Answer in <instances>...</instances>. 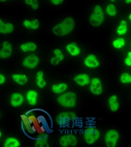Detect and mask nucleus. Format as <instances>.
<instances>
[{
    "mask_svg": "<svg viewBox=\"0 0 131 147\" xmlns=\"http://www.w3.org/2000/svg\"><path fill=\"white\" fill-rule=\"evenodd\" d=\"M84 63L87 67L90 68H95L100 65V63L97 57L93 54L89 55L85 59Z\"/></svg>",
    "mask_w": 131,
    "mask_h": 147,
    "instance_id": "ddd939ff",
    "label": "nucleus"
},
{
    "mask_svg": "<svg viewBox=\"0 0 131 147\" xmlns=\"http://www.w3.org/2000/svg\"><path fill=\"white\" fill-rule=\"evenodd\" d=\"M12 77L15 82L21 85L25 84L28 81L27 77L25 75L14 74L12 75Z\"/></svg>",
    "mask_w": 131,
    "mask_h": 147,
    "instance_id": "aec40b11",
    "label": "nucleus"
},
{
    "mask_svg": "<svg viewBox=\"0 0 131 147\" xmlns=\"http://www.w3.org/2000/svg\"><path fill=\"white\" fill-rule=\"evenodd\" d=\"M53 53L55 55H56V57L51 59L50 62L52 65H57L59 64L60 62H61L64 59V56L63 55V53H62L61 51L58 49H55Z\"/></svg>",
    "mask_w": 131,
    "mask_h": 147,
    "instance_id": "dca6fc26",
    "label": "nucleus"
},
{
    "mask_svg": "<svg viewBox=\"0 0 131 147\" xmlns=\"http://www.w3.org/2000/svg\"><path fill=\"white\" fill-rule=\"evenodd\" d=\"M66 49L71 55L73 56H76L80 53V48L76 46V43L69 44L66 46Z\"/></svg>",
    "mask_w": 131,
    "mask_h": 147,
    "instance_id": "f3484780",
    "label": "nucleus"
},
{
    "mask_svg": "<svg viewBox=\"0 0 131 147\" xmlns=\"http://www.w3.org/2000/svg\"><path fill=\"white\" fill-rule=\"evenodd\" d=\"M24 2L33 10H37L39 8V5L38 0H24Z\"/></svg>",
    "mask_w": 131,
    "mask_h": 147,
    "instance_id": "393cba45",
    "label": "nucleus"
},
{
    "mask_svg": "<svg viewBox=\"0 0 131 147\" xmlns=\"http://www.w3.org/2000/svg\"><path fill=\"white\" fill-rule=\"evenodd\" d=\"M23 25L28 30H36L38 29L40 26V22L37 19L29 20L26 19L23 22Z\"/></svg>",
    "mask_w": 131,
    "mask_h": 147,
    "instance_id": "f8f14e48",
    "label": "nucleus"
},
{
    "mask_svg": "<svg viewBox=\"0 0 131 147\" xmlns=\"http://www.w3.org/2000/svg\"><path fill=\"white\" fill-rule=\"evenodd\" d=\"M37 96V92L36 91L33 90L29 91L27 94V98L29 104L31 105H36Z\"/></svg>",
    "mask_w": 131,
    "mask_h": 147,
    "instance_id": "6ab92c4d",
    "label": "nucleus"
},
{
    "mask_svg": "<svg viewBox=\"0 0 131 147\" xmlns=\"http://www.w3.org/2000/svg\"><path fill=\"white\" fill-rule=\"evenodd\" d=\"M9 0H0V2H2V3H4V2H6L8 1Z\"/></svg>",
    "mask_w": 131,
    "mask_h": 147,
    "instance_id": "e433bc0d",
    "label": "nucleus"
},
{
    "mask_svg": "<svg viewBox=\"0 0 131 147\" xmlns=\"http://www.w3.org/2000/svg\"><path fill=\"white\" fill-rule=\"evenodd\" d=\"M118 138L119 134L117 131L114 129L109 130L106 134L105 137L106 145L108 147H115Z\"/></svg>",
    "mask_w": 131,
    "mask_h": 147,
    "instance_id": "39448f33",
    "label": "nucleus"
},
{
    "mask_svg": "<svg viewBox=\"0 0 131 147\" xmlns=\"http://www.w3.org/2000/svg\"><path fill=\"white\" fill-rule=\"evenodd\" d=\"M125 63H126L127 65H129V66H131V60L129 57H127V58L125 60Z\"/></svg>",
    "mask_w": 131,
    "mask_h": 147,
    "instance_id": "72a5a7b5",
    "label": "nucleus"
},
{
    "mask_svg": "<svg viewBox=\"0 0 131 147\" xmlns=\"http://www.w3.org/2000/svg\"><path fill=\"white\" fill-rule=\"evenodd\" d=\"M89 21L90 24L94 27L100 26L104 22V12L100 5H96L94 7L93 12L90 16Z\"/></svg>",
    "mask_w": 131,
    "mask_h": 147,
    "instance_id": "20e7f679",
    "label": "nucleus"
},
{
    "mask_svg": "<svg viewBox=\"0 0 131 147\" xmlns=\"http://www.w3.org/2000/svg\"><path fill=\"white\" fill-rule=\"evenodd\" d=\"M50 1L54 5H58L63 3L64 0H50Z\"/></svg>",
    "mask_w": 131,
    "mask_h": 147,
    "instance_id": "2f4dec72",
    "label": "nucleus"
},
{
    "mask_svg": "<svg viewBox=\"0 0 131 147\" xmlns=\"http://www.w3.org/2000/svg\"><path fill=\"white\" fill-rule=\"evenodd\" d=\"M127 31V23L125 20L121 21L120 25L118 28V34L119 35H124L126 34Z\"/></svg>",
    "mask_w": 131,
    "mask_h": 147,
    "instance_id": "a878e982",
    "label": "nucleus"
},
{
    "mask_svg": "<svg viewBox=\"0 0 131 147\" xmlns=\"http://www.w3.org/2000/svg\"><path fill=\"white\" fill-rule=\"evenodd\" d=\"M46 138L37 140L36 142L35 146L37 147H49L50 146L46 142Z\"/></svg>",
    "mask_w": 131,
    "mask_h": 147,
    "instance_id": "c756f323",
    "label": "nucleus"
},
{
    "mask_svg": "<svg viewBox=\"0 0 131 147\" xmlns=\"http://www.w3.org/2000/svg\"><path fill=\"white\" fill-rule=\"evenodd\" d=\"M60 144L62 147H67L69 145L75 146L77 144V138L72 134L64 135L60 140Z\"/></svg>",
    "mask_w": 131,
    "mask_h": 147,
    "instance_id": "6e6552de",
    "label": "nucleus"
},
{
    "mask_svg": "<svg viewBox=\"0 0 131 147\" xmlns=\"http://www.w3.org/2000/svg\"><path fill=\"white\" fill-rule=\"evenodd\" d=\"M21 118L22 131L29 138L36 140L46 138L53 131L51 116L44 110H30Z\"/></svg>",
    "mask_w": 131,
    "mask_h": 147,
    "instance_id": "f257e3e1",
    "label": "nucleus"
},
{
    "mask_svg": "<svg viewBox=\"0 0 131 147\" xmlns=\"http://www.w3.org/2000/svg\"><path fill=\"white\" fill-rule=\"evenodd\" d=\"M111 1L112 2H114V1H115V0H111Z\"/></svg>",
    "mask_w": 131,
    "mask_h": 147,
    "instance_id": "ea45409f",
    "label": "nucleus"
},
{
    "mask_svg": "<svg viewBox=\"0 0 131 147\" xmlns=\"http://www.w3.org/2000/svg\"><path fill=\"white\" fill-rule=\"evenodd\" d=\"M75 26V21L73 18L67 17L61 22L54 26L52 32L57 36H65L72 32Z\"/></svg>",
    "mask_w": 131,
    "mask_h": 147,
    "instance_id": "f03ea898",
    "label": "nucleus"
},
{
    "mask_svg": "<svg viewBox=\"0 0 131 147\" xmlns=\"http://www.w3.org/2000/svg\"><path fill=\"white\" fill-rule=\"evenodd\" d=\"M37 84L39 87L43 88L46 86V83L43 78H41L37 79Z\"/></svg>",
    "mask_w": 131,
    "mask_h": 147,
    "instance_id": "7c9ffc66",
    "label": "nucleus"
},
{
    "mask_svg": "<svg viewBox=\"0 0 131 147\" xmlns=\"http://www.w3.org/2000/svg\"><path fill=\"white\" fill-rule=\"evenodd\" d=\"M20 144L17 139L12 137L7 139L4 144L5 147H18L20 146Z\"/></svg>",
    "mask_w": 131,
    "mask_h": 147,
    "instance_id": "5701e85b",
    "label": "nucleus"
},
{
    "mask_svg": "<svg viewBox=\"0 0 131 147\" xmlns=\"http://www.w3.org/2000/svg\"><path fill=\"white\" fill-rule=\"evenodd\" d=\"M76 115L75 113L72 112H64L62 113L59 115V116L57 117V119L59 121L62 120H69L71 118H75Z\"/></svg>",
    "mask_w": 131,
    "mask_h": 147,
    "instance_id": "b1692460",
    "label": "nucleus"
},
{
    "mask_svg": "<svg viewBox=\"0 0 131 147\" xmlns=\"http://www.w3.org/2000/svg\"><path fill=\"white\" fill-rule=\"evenodd\" d=\"M113 45L114 47L116 48H121L125 45L124 39L123 38H119L113 42Z\"/></svg>",
    "mask_w": 131,
    "mask_h": 147,
    "instance_id": "cd10ccee",
    "label": "nucleus"
},
{
    "mask_svg": "<svg viewBox=\"0 0 131 147\" xmlns=\"http://www.w3.org/2000/svg\"><path fill=\"white\" fill-rule=\"evenodd\" d=\"M12 52V45L9 41H5L3 43V47L0 50V58L3 59L8 58Z\"/></svg>",
    "mask_w": 131,
    "mask_h": 147,
    "instance_id": "1a4fd4ad",
    "label": "nucleus"
},
{
    "mask_svg": "<svg viewBox=\"0 0 131 147\" xmlns=\"http://www.w3.org/2000/svg\"><path fill=\"white\" fill-rule=\"evenodd\" d=\"M126 3H131V0H126Z\"/></svg>",
    "mask_w": 131,
    "mask_h": 147,
    "instance_id": "c9c22d12",
    "label": "nucleus"
},
{
    "mask_svg": "<svg viewBox=\"0 0 131 147\" xmlns=\"http://www.w3.org/2000/svg\"><path fill=\"white\" fill-rule=\"evenodd\" d=\"M121 81L123 83H131V75L127 73H123L121 75Z\"/></svg>",
    "mask_w": 131,
    "mask_h": 147,
    "instance_id": "c85d7f7f",
    "label": "nucleus"
},
{
    "mask_svg": "<svg viewBox=\"0 0 131 147\" xmlns=\"http://www.w3.org/2000/svg\"><path fill=\"white\" fill-rule=\"evenodd\" d=\"M67 89V85L65 83L55 84L52 86V90L55 94H58L65 92Z\"/></svg>",
    "mask_w": 131,
    "mask_h": 147,
    "instance_id": "4be33fe9",
    "label": "nucleus"
},
{
    "mask_svg": "<svg viewBox=\"0 0 131 147\" xmlns=\"http://www.w3.org/2000/svg\"><path fill=\"white\" fill-rule=\"evenodd\" d=\"M106 11L107 14L111 16H114L116 14V9L115 7L112 4H109L107 5L106 9Z\"/></svg>",
    "mask_w": 131,
    "mask_h": 147,
    "instance_id": "bb28decb",
    "label": "nucleus"
},
{
    "mask_svg": "<svg viewBox=\"0 0 131 147\" xmlns=\"http://www.w3.org/2000/svg\"><path fill=\"white\" fill-rule=\"evenodd\" d=\"M129 19H130V20H131V14H130V15Z\"/></svg>",
    "mask_w": 131,
    "mask_h": 147,
    "instance_id": "58836bf2",
    "label": "nucleus"
},
{
    "mask_svg": "<svg viewBox=\"0 0 131 147\" xmlns=\"http://www.w3.org/2000/svg\"><path fill=\"white\" fill-rule=\"evenodd\" d=\"M5 77L1 74H0V84H3V83L5 82Z\"/></svg>",
    "mask_w": 131,
    "mask_h": 147,
    "instance_id": "473e14b6",
    "label": "nucleus"
},
{
    "mask_svg": "<svg viewBox=\"0 0 131 147\" xmlns=\"http://www.w3.org/2000/svg\"><path fill=\"white\" fill-rule=\"evenodd\" d=\"M128 57L131 60V52H130L128 53Z\"/></svg>",
    "mask_w": 131,
    "mask_h": 147,
    "instance_id": "f704fd0d",
    "label": "nucleus"
},
{
    "mask_svg": "<svg viewBox=\"0 0 131 147\" xmlns=\"http://www.w3.org/2000/svg\"><path fill=\"white\" fill-rule=\"evenodd\" d=\"M1 135H2V134H1V132L0 131V137H1Z\"/></svg>",
    "mask_w": 131,
    "mask_h": 147,
    "instance_id": "a19ab883",
    "label": "nucleus"
},
{
    "mask_svg": "<svg viewBox=\"0 0 131 147\" xmlns=\"http://www.w3.org/2000/svg\"><path fill=\"white\" fill-rule=\"evenodd\" d=\"M14 30V26L12 23L7 22L0 18V34H7L12 33Z\"/></svg>",
    "mask_w": 131,
    "mask_h": 147,
    "instance_id": "9d476101",
    "label": "nucleus"
},
{
    "mask_svg": "<svg viewBox=\"0 0 131 147\" xmlns=\"http://www.w3.org/2000/svg\"><path fill=\"white\" fill-rule=\"evenodd\" d=\"M90 91L94 94L99 95L102 93V87L101 82L98 78H94L91 81Z\"/></svg>",
    "mask_w": 131,
    "mask_h": 147,
    "instance_id": "9b49d317",
    "label": "nucleus"
},
{
    "mask_svg": "<svg viewBox=\"0 0 131 147\" xmlns=\"http://www.w3.org/2000/svg\"><path fill=\"white\" fill-rule=\"evenodd\" d=\"M75 82L80 86H84L88 84L90 82L89 77L87 74H82L77 75L74 78Z\"/></svg>",
    "mask_w": 131,
    "mask_h": 147,
    "instance_id": "2eb2a0df",
    "label": "nucleus"
},
{
    "mask_svg": "<svg viewBox=\"0 0 131 147\" xmlns=\"http://www.w3.org/2000/svg\"><path fill=\"white\" fill-rule=\"evenodd\" d=\"M37 48V45L32 42L25 43L20 46V49L22 51L27 52L28 51H34Z\"/></svg>",
    "mask_w": 131,
    "mask_h": 147,
    "instance_id": "a211bd4d",
    "label": "nucleus"
},
{
    "mask_svg": "<svg viewBox=\"0 0 131 147\" xmlns=\"http://www.w3.org/2000/svg\"><path fill=\"white\" fill-rule=\"evenodd\" d=\"M109 104L111 110L115 112L119 108V103L118 102L117 98L115 95L111 96L109 99Z\"/></svg>",
    "mask_w": 131,
    "mask_h": 147,
    "instance_id": "412c9836",
    "label": "nucleus"
},
{
    "mask_svg": "<svg viewBox=\"0 0 131 147\" xmlns=\"http://www.w3.org/2000/svg\"><path fill=\"white\" fill-rule=\"evenodd\" d=\"M24 101L23 97L19 93H14L11 96V105L14 107L20 106Z\"/></svg>",
    "mask_w": 131,
    "mask_h": 147,
    "instance_id": "4468645a",
    "label": "nucleus"
},
{
    "mask_svg": "<svg viewBox=\"0 0 131 147\" xmlns=\"http://www.w3.org/2000/svg\"><path fill=\"white\" fill-rule=\"evenodd\" d=\"M98 119L100 121H102V120H103V118H98Z\"/></svg>",
    "mask_w": 131,
    "mask_h": 147,
    "instance_id": "4c0bfd02",
    "label": "nucleus"
},
{
    "mask_svg": "<svg viewBox=\"0 0 131 147\" xmlns=\"http://www.w3.org/2000/svg\"><path fill=\"white\" fill-rule=\"evenodd\" d=\"M100 136V132L95 128H91V129H88L85 132V141L88 144L94 143L95 141L99 139Z\"/></svg>",
    "mask_w": 131,
    "mask_h": 147,
    "instance_id": "423d86ee",
    "label": "nucleus"
},
{
    "mask_svg": "<svg viewBox=\"0 0 131 147\" xmlns=\"http://www.w3.org/2000/svg\"><path fill=\"white\" fill-rule=\"evenodd\" d=\"M77 95L73 92H67L57 98V102L61 106L72 108L76 103Z\"/></svg>",
    "mask_w": 131,
    "mask_h": 147,
    "instance_id": "7ed1b4c3",
    "label": "nucleus"
},
{
    "mask_svg": "<svg viewBox=\"0 0 131 147\" xmlns=\"http://www.w3.org/2000/svg\"><path fill=\"white\" fill-rule=\"evenodd\" d=\"M39 59L35 54H31L26 57L23 62V65L28 69H34L39 63Z\"/></svg>",
    "mask_w": 131,
    "mask_h": 147,
    "instance_id": "0eeeda50",
    "label": "nucleus"
}]
</instances>
